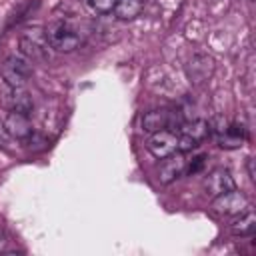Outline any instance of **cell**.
Listing matches in <instances>:
<instances>
[{
    "mask_svg": "<svg viewBox=\"0 0 256 256\" xmlns=\"http://www.w3.org/2000/svg\"><path fill=\"white\" fill-rule=\"evenodd\" d=\"M148 150L154 158H166L174 152H178V134L172 130H158L148 140Z\"/></svg>",
    "mask_w": 256,
    "mask_h": 256,
    "instance_id": "obj_4",
    "label": "cell"
},
{
    "mask_svg": "<svg viewBox=\"0 0 256 256\" xmlns=\"http://www.w3.org/2000/svg\"><path fill=\"white\" fill-rule=\"evenodd\" d=\"M204 160H206V156H198V158H194V164H190L188 166V170H190V174H194V172H198L202 166H204Z\"/></svg>",
    "mask_w": 256,
    "mask_h": 256,
    "instance_id": "obj_17",
    "label": "cell"
},
{
    "mask_svg": "<svg viewBox=\"0 0 256 256\" xmlns=\"http://www.w3.org/2000/svg\"><path fill=\"white\" fill-rule=\"evenodd\" d=\"M0 104L8 110H18V112H24L28 114L34 106L32 102V96L22 88H12V86H6L4 92H0Z\"/></svg>",
    "mask_w": 256,
    "mask_h": 256,
    "instance_id": "obj_6",
    "label": "cell"
},
{
    "mask_svg": "<svg viewBox=\"0 0 256 256\" xmlns=\"http://www.w3.org/2000/svg\"><path fill=\"white\" fill-rule=\"evenodd\" d=\"M214 58L210 54H194L186 64V76L192 84H202L214 74Z\"/></svg>",
    "mask_w": 256,
    "mask_h": 256,
    "instance_id": "obj_5",
    "label": "cell"
},
{
    "mask_svg": "<svg viewBox=\"0 0 256 256\" xmlns=\"http://www.w3.org/2000/svg\"><path fill=\"white\" fill-rule=\"evenodd\" d=\"M20 52L30 62H46L48 60V42H46V38L36 40L32 36H22L20 38Z\"/></svg>",
    "mask_w": 256,
    "mask_h": 256,
    "instance_id": "obj_10",
    "label": "cell"
},
{
    "mask_svg": "<svg viewBox=\"0 0 256 256\" xmlns=\"http://www.w3.org/2000/svg\"><path fill=\"white\" fill-rule=\"evenodd\" d=\"M234 188H236V182H234V178L230 176V172L224 170V168L212 170V172L208 174L206 182H204V190H206V194L212 196V198H216V196H220V194H224V192H228V190H234Z\"/></svg>",
    "mask_w": 256,
    "mask_h": 256,
    "instance_id": "obj_8",
    "label": "cell"
},
{
    "mask_svg": "<svg viewBox=\"0 0 256 256\" xmlns=\"http://www.w3.org/2000/svg\"><path fill=\"white\" fill-rule=\"evenodd\" d=\"M0 74H2V80L6 82V86L22 88L32 76V62L24 56H10L4 60Z\"/></svg>",
    "mask_w": 256,
    "mask_h": 256,
    "instance_id": "obj_2",
    "label": "cell"
},
{
    "mask_svg": "<svg viewBox=\"0 0 256 256\" xmlns=\"http://www.w3.org/2000/svg\"><path fill=\"white\" fill-rule=\"evenodd\" d=\"M208 134H210V126L206 120H188V122L180 124V136H186V138L194 140L196 144L202 142Z\"/></svg>",
    "mask_w": 256,
    "mask_h": 256,
    "instance_id": "obj_12",
    "label": "cell"
},
{
    "mask_svg": "<svg viewBox=\"0 0 256 256\" xmlns=\"http://www.w3.org/2000/svg\"><path fill=\"white\" fill-rule=\"evenodd\" d=\"M248 174H250V180H254V158H248Z\"/></svg>",
    "mask_w": 256,
    "mask_h": 256,
    "instance_id": "obj_18",
    "label": "cell"
},
{
    "mask_svg": "<svg viewBox=\"0 0 256 256\" xmlns=\"http://www.w3.org/2000/svg\"><path fill=\"white\" fill-rule=\"evenodd\" d=\"M186 170V158L182 152H174L166 158H162L160 170H158V178L162 184H170L172 180H176L178 176H182V172Z\"/></svg>",
    "mask_w": 256,
    "mask_h": 256,
    "instance_id": "obj_9",
    "label": "cell"
},
{
    "mask_svg": "<svg viewBox=\"0 0 256 256\" xmlns=\"http://www.w3.org/2000/svg\"><path fill=\"white\" fill-rule=\"evenodd\" d=\"M170 118H172V116H170V112H168L166 108L150 110V112H146V114L142 116V128H144L146 132L154 134V132H158V130L168 128Z\"/></svg>",
    "mask_w": 256,
    "mask_h": 256,
    "instance_id": "obj_11",
    "label": "cell"
},
{
    "mask_svg": "<svg viewBox=\"0 0 256 256\" xmlns=\"http://www.w3.org/2000/svg\"><path fill=\"white\" fill-rule=\"evenodd\" d=\"M88 2H90L92 10H96L100 14H108V12L114 10V6H116L118 0H88Z\"/></svg>",
    "mask_w": 256,
    "mask_h": 256,
    "instance_id": "obj_16",
    "label": "cell"
},
{
    "mask_svg": "<svg viewBox=\"0 0 256 256\" xmlns=\"http://www.w3.org/2000/svg\"><path fill=\"white\" fill-rule=\"evenodd\" d=\"M2 124H4V132L10 134L12 138H18V140H26L34 132L28 114L18 112V110H10Z\"/></svg>",
    "mask_w": 256,
    "mask_h": 256,
    "instance_id": "obj_7",
    "label": "cell"
},
{
    "mask_svg": "<svg viewBox=\"0 0 256 256\" xmlns=\"http://www.w3.org/2000/svg\"><path fill=\"white\" fill-rule=\"evenodd\" d=\"M4 246H6V234H4V230L0 228V252L4 250Z\"/></svg>",
    "mask_w": 256,
    "mask_h": 256,
    "instance_id": "obj_19",
    "label": "cell"
},
{
    "mask_svg": "<svg viewBox=\"0 0 256 256\" xmlns=\"http://www.w3.org/2000/svg\"><path fill=\"white\" fill-rule=\"evenodd\" d=\"M244 142V130L238 126H228L224 132L218 134V144L222 148H238Z\"/></svg>",
    "mask_w": 256,
    "mask_h": 256,
    "instance_id": "obj_15",
    "label": "cell"
},
{
    "mask_svg": "<svg viewBox=\"0 0 256 256\" xmlns=\"http://www.w3.org/2000/svg\"><path fill=\"white\" fill-rule=\"evenodd\" d=\"M212 210L216 214H224V216H236L244 210H248V198L238 192L236 188L234 190H228L220 196H216L212 200Z\"/></svg>",
    "mask_w": 256,
    "mask_h": 256,
    "instance_id": "obj_3",
    "label": "cell"
},
{
    "mask_svg": "<svg viewBox=\"0 0 256 256\" xmlns=\"http://www.w3.org/2000/svg\"><path fill=\"white\" fill-rule=\"evenodd\" d=\"M44 38H46L48 46L52 50H56V52H72L80 44V34L66 20H54V22H50L46 26Z\"/></svg>",
    "mask_w": 256,
    "mask_h": 256,
    "instance_id": "obj_1",
    "label": "cell"
},
{
    "mask_svg": "<svg viewBox=\"0 0 256 256\" xmlns=\"http://www.w3.org/2000/svg\"><path fill=\"white\" fill-rule=\"evenodd\" d=\"M2 134H4V124H0V142H2Z\"/></svg>",
    "mask_w": 256,
    "mask_h": 256,
    "instance_id": "obj_20",
    "label": "cell"
},
{
    "mask_svg": "<svg viewBox=\"0 0 256 256\" xmlns=\"http://www.w3.org/2000/svg\"><path fill=\"white\" fill-rule=\"evenodd\" d=\"M236 216L238 218L230 224L232 234H236V236H248V234H252L254 228H256V216H254V212L252 210H244V212H240Z\"/></svg>",
    "mask_w": 256,
    "mask_h": 256,
    "instance_id": "obj_14",
    "label": "cell"
},
{
    "mask_svg": "<svg viewBox=\"0 0 256 256\" xmlns=\"http://www.w3.org/2000/svg\"><path fill=\"white\" fill-rule=\"evenodd\" d=\"M144 0H118L112 12L118 20H134L136 16H140Z\"/></svg>",
    "mask_w": 256,
    "mask_h": 256,
    "instance_id": "obj_13",
    "label": "cell"
}]
</instances>
